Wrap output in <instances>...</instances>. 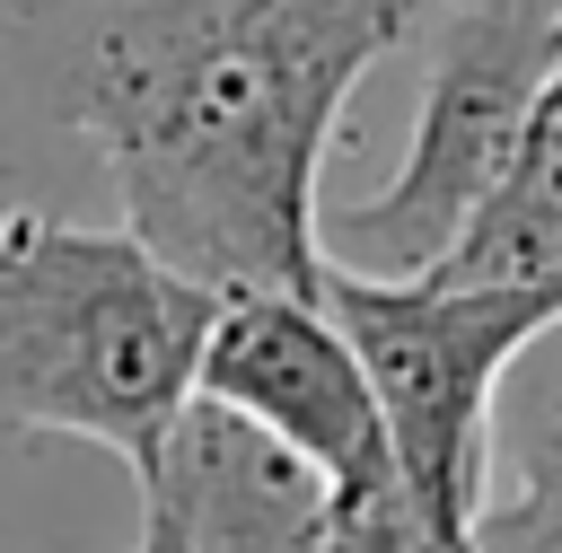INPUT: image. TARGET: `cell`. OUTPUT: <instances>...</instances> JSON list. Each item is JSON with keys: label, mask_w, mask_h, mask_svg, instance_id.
Masks as SVG:
<instances>
[{"label": "cell", "mask_w": 562, "mask_h": 553, "mask_svg": "<svg viewBox=\"0 0 562 553\" xmlns=\"http://www.w3.org/2000/svg\"><path fill=\"white\" fill-rule=\"evenodd\" d=\"M132 553H193V535H184V518L158 500V492H140V544Z\"/></svg>", "instance_id": "10"}, {"label": "cell", "mask_w": 562, "mask_h": 553, "mask_svg": "<svg viewBox=\"0 0 562 553\" xmlns=\"http://www.w3.org/2000/svg\"><path fill=\"white\" fill-rule=\"evenodd\" d=\"M202 395L228 404V413H246L281 448H299L334 483L342 518L404 492L395 439H386V413H378V386H369L351 334L334 325V307L316 290L228 298L220 307V334L202 351Z\"/></svg>", "instance_id": "5"}, {"label": "cell", "mask_w": 562, "mask_h": 553, "mask_svg": "<svg viewBox=\"0 0 562 553\" xmlns=\"http://www.w3.org/2000/svg\"><path fill=\"white\" fill-rule=\"evenodd\" d=\"M439 281H465V290H562V61H553V79L536 97V123H527L509 193L483 211V228L465 237V255Z\"/></svg>", "instance_id": "7"}, {"label": "cell", "mask_w": 562, "mask_h": 553, "mask_svg": "<svg viewBox=\"0 0 562 553\" xmlns=\"http://www.w3.org/2000/svg\"><path fill=\"white\" fill-rule=\"evenodd\" d=\"M474 553H562V518H509V509H483Z\"/></svg>", "instance_id": "9"}, {"label": "cell", "mask_w": 562, "mask_h": 553, "mask_svg": "<svg viewBox=\"0 0 562 553\" xmlns=\"http://www.w3.org/2000/svg\"><path fill=\"white\" fill-rule=\"evenodd\" d=\"M439 9H492V18H536V26H562V0H439Z\"/></svg>", "instance_id": "11"}, {"label": "cell", "mask_w": 562, "mask_h": 553, "mask_svg": "<svg viewBox=\"0 0 562 553\" xmlns=\"http://www.w3.org/2000/svg\"><path fill=\"white\" fill-rule=\"evenodd\" d=\"M140 492H158L193 553H334L342 535V500L334 483L281 448L272 430H255L246 413L228 404H193L167 439V456L140 474Z\"/></svg>", "instance_id": "6"}, {"label": "cell", "mask_w": 562, "mask_h": 553, "mask_svg": "<svg viewBox=\"0 0 562 553\" xmlns=\"http://www.w3.org/2000/svg\"><path fill=\"white\" fill-rule=\"evenodd\" d=\"M492 456L509 465V492L492 509H509V518H562V325L509 369L501 421H492Z\"/></svg>", "instance_id": "8"}, {"label": "cell", "mask_w": 562, "mask_h": 553, "mask_svg": "<svg viewBox=\"0 0 562 553\" xmlns=\"http://www.w3.org/2000/svg\"><path fill=\"white\" fill-rule=\"evenodd\" d=\"M316 298L351 334L404 500L448 553H474L492 509V421L509 369L562 325V290H465V281H360L325 263Z\"/></svg>", "instance_id": "3"}, {"label": "cell", "mask_w": 562, "mask_h": 553, "mask_svg": "<svg viewBox=\"0 0 562 553\" xmlns=\"http://www.w3.org/2000/svg\"><path fill=\"white\" fill-rule=\"evenodd\" d=\"M553 61H562V26L439 9L413 140L378 193L325 211V263L360 281H439L483 228V211L509 193Z\"/></svg>", "instance_id": "4"}, {"label": "cell", "mask_w": 562, "mask_h": 553, "mask_svg": "<svg viewBox=\"0 0 562 553\" xmlns=\"http://www.w3.org/2000/svg\"><path fill=\"white\" fill-rule=\"evenodd\" d=\"M220 307L132 228L0 211V421L97 439L140 483L202 404Z\"/></svg>", "instance_id": "2"}, {"label": "cell", "mask_w": 562, "mask_h": 553, "mask_svg": "<svg viewBox=\"0 0 562 553\" xmlns=\"http://www.w3.org/2000/svg\"><path fill=\"white\" fill-rule=\"evenodd\" d=\"M439 0H114L70 70L123 228L220 298L316 290V167L351 88Z\"/></svg>", "instance_id": "1"}]
</instances>
